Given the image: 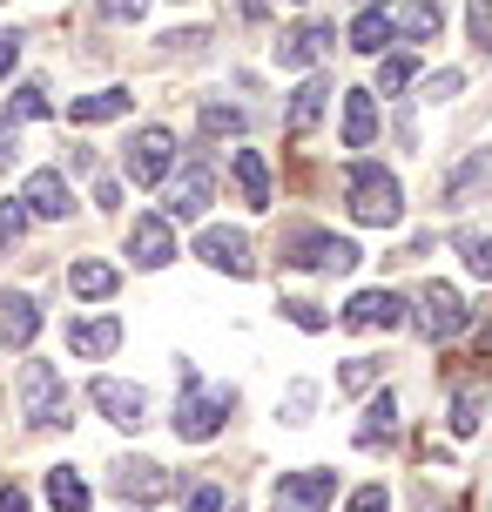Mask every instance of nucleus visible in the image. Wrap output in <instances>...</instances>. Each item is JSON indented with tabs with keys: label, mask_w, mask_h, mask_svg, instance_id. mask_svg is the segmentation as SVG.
I'll list each match as a JSON object with an SVG mask.
<instances>
[{
	"label": "nucleus",
	"mask_w": 492,
	"mask_h": 512,
	"mask_svg": "<svg viewBox=\"0 0 492 512\" xmlns=\"http://www.w3.org/2000/svg\"><path fill=\"white\" fill-rule=\"evenodd\" d=\"M344 196H351V216L371 223V230H391V223L405 216V182L391 176V169H378V162H351Z\"/></svg>",
	"instance_id": "1"
},
{
	"label": "nucleus",
	"mask_w": 492,
	"mask_h": 512,
	"mask_svg": "<svg viewBox=\"0 0 492 512\" xmlns=\"http://www.w3.org/2000/svg\"><path fill=\"white\" fill-rule=\"evenodd\" d=\"M284 263L337 277V270H358V263H364V250L351 243V236H331V230H290V236H284Z\"/></svg>",
	"instance_id": "2"
},
{
	"label": "nucleus",
	"mask_w": 492,
	"mask_h": 512,
	"mask_svg": "<svg viewBox=\"0 0 492 512\" xmlns=\"http://www.w3.org/2000/svg\"><path fill=\"white\" fill-rule=\"evenodd\" d=\"M209 203H216V169L209 162L169 169V182H162V223H196Z\"/></svg>",
	"instance_id": "3"
},
{
	"label": "nucleus",
	"mask_w": 492,
	"mask_h": 512,
	"mask_svg": "<svg viewBox=\"0 0 492 512\" xmlns=\"http://www.w3.org/2000/svg\"><path fill=\"white\" fill-rule=\"evenodd\" d=\"M230 411H236V391H230V384H223V391H203V384H189L169 425H176V438L203 445V438H216V432H223V418H230Z\"/></svg>",
	"instance_id": "4"
},
{
	"label": "nucleus",
	"mask_w": 492,
	"mask_h": 512,
	"mask_svg": "<svg viewBox=\"0 0 492 512\" xmlns=\"http://www.w3.org/2000/svg\"><path fill=\"white\" fill-rule=\"evenodd\" d=\"M21 411L27 425H68V384H61V371L41 358L21 364Z\"/></svg>",
	"instance_id": "5"
},
{
	"label": "nucleus",
	"mask_w": 492,
	"mask_h": 512,
	"mask_svg": "<svg viewBox=\"0 0 492 512\" xmlns=\"http://www.w3.org/2000/svg\"><path fill=\"white\" fill-rule=\"evenodd\" d=\"M418 331L432 337V344H452V337L472 331V304L452 283H425V290H418Z\"/></svg>",
	"instance_id": "6"
},
{
	"label": "nucleus",
	"mask_w": 492,
	"mask_h": 512,
	"mask_svg": "<svg viewBox=\"0 0 492 512\" xmlns=\"http://www.w3.org/2000/svg\"><path fill=\"white\" fill-rule=\"evenodd\" d=\"M337 499V472L324 465H304V472H284L277 492H270V512H324Z\"/></svg>",
	"instance_id": "7"
},
{
	"label": "nucleus",
	"mask_w": 492,
	"mask_h": 512,
	"mask_svg": "<svg viewBox=\"0 0 492 512\" xmlns=\"http://www.w3.org/2000/svg\"><path fill=\"white\" fill-rule=\"evenodd\" d=\"M122 169H129V182H149V189L169 182V169H176V135H169V128H135Z\"/></svg>",
	"instance_id": "8"
},
{
	"label": "nucleus",
	"mask_w": 492,
	"mask_h": 512,
	"mask_svg": "<svg viewBox=\"0 0 492 512\" xmlns=\"http://www.w3.org/2000/svg\"><path fill=\"white\" fill-rule=\"evenodd\" d=\"M115 492L135 499V506H162V499L182 492V472H162L156 459H122L115 465Z\"/></svg>",
	"instance_id": "9"
},
{
	"label": "nucleus",
	"mask_w": 492,
	"mask_h": 512,
	"mask_svg": "<svg viewBox=\"0 0 492 512\" xmlns=\"http://www.w3.org/2000/svg\"><path fill=\"white\" fill-rule=\"evenodd\" d=\"M405 317H412V310H405L398 290H358L351 304L337 310V324H344V331H398Z\"/></svg>",
	"instance_id": "10"
},
{
	"label": "nucleus",
	"mask_w": 492,
	"mask_h": 512,
	"mask_svg": "<svg viewBox=\"0 0 492 512\" xmlns=\"http://www.w3.org/2000/svg\"><path fill=\"white\" fill-rule=\"evenodd\" d=\"M88 398H95V411H102L108 425H122V432H142V425H149V398H142V384L95 378V384H88Z\"/></svg>",
	"instance_id": "11"
},
{
	"label": "nucleus",
	"mask_w": 492,
	"mask_h": 512,
	"mask_svg": "<svg viewBox=\"0 0 492 512\" xmlns=\"http://www.w3.org/2000/svg\"><path fill=\"white\" fill-rule=\"evenodd\" d=\"M196 256H203L209 270H223V277H250V270H257V256H250V236H243V230H203V236H196Z\"/></svg>",
	"instance_id": "12"
},
{
	"label": "nucleus",
	"mask_w": 492,
	"mask_h": 512,
	"mask_svg": "<svg viewBox=\"0 0 492 512\" xmlns=\"http://www.w3.org/2000/svg\"><path fill=\"white\" fill-rule=\"evenodd\" d=\"M129 263H135V270H162V263H176V223H162V216L129 223Z\"/></svg>",
	"instance_id": "13"
},
{
	"label": "nucleus",
	"mask_w": 492,
	"mask_h": 512,
	"mask_svg": "<svg viewBox=\"0 0 492 512\" xmlns=\"http://www.w3.org/2000/svg\"><path fill=\"white\" fill-rule=\"evenodd\" d=\"M68 351L88 364H102L122 351V317H68Z\"/></svg>",
	"instance_id": "14"
},
{
	"label": "nucleus",
	"mask_w": 492,
	"mask_h": 512,
	"mask_svg": "<svg viewBox=\"0 0 492 512\" xmlns=\"http://www.w3.org/2000/svg\"><path fill=\"white\" fill-rule=\"evenodd\" d=\"M34 337H41V304H34L27 290H7V297H0V344H7V351H27Z\"/></svg>",
	"instance_id": "15"
},
{
	"label": "nucleus",
	"mask_w": 492,
	"mask_h": 512,
	"mask_svg": "<svg viewBox=\"0 0 492 512\" xmlns=\"http://www.w3.org/2000/svg\"><path fill=\"white\" fill-rule=\"evenodd\" d=\"M21 203H27V216H68V209H75V189H68L61 169H34L27 189H21Z\"/></svg>",
	"instance_id": "16"
},
{
	"label": "nucleus",
	"mask_w": 492,
	"mask_h": 512,
	"mask_svg": "<svg viewBox=\"0 0 492 512\" xmlns=\"http://www.w3.org/2000/svg\"><path fill=\"white\" fill-rule=\"evenodd\" d=\"M68 290H75L81 304H102V297L122 290V270L102 263V256H81V263H68Z\"/></svg>",
	"instance_id": "17"
},
{
	"label": "nucleus",
	"mask_w": 492,
	"mask_h": 512,
	"mask_svg": "<svg viewBox=\"0 0 492 512\" xmlns=\"http://www.w3.org/2000/svg\"><path fill=\"white\" fill-rule=\"evenodd\" d=\"M486 182H492V149H472L466 162H459V169L445 176V189H439V196H445V209H466L472 196L486 189Z\"/></svg>",
	"instance_id": "18"
},
{
	"label": "nucleus",
	"mask_w": 492,
	"mask_h": 512,
	"mask_svg": "<svg viewBox=\"0 0 492 512\" xmlns=\"http://www.w3.org/2000/svg\"><path fill=\"white\" fill-rule=\"evenodd\" d=\"M331 27L324 21H304L297 27V34H284V41H277V61H284V68H311V61H324V54H331Z\"/></svg>",
	"instance_id": "19"
},
{
	"label": "nucleus",
	"mask_w": 492,
	"mask_h": 512,
	"mask_svg": "<svg viewBox=\"0 0 492 512\" xmlns=\"http://www.w3.org/2000/svg\"><path fill=\"white\" fill-rule=\"evenodd\" d=\"M439 27H445L439 0H398V7H391V34H398V41H432Z\"/></svg>",
	"instance_id": "20"
},
{
	"label": "nucleus",
	"mask_w": 492,
	"mask_h": 512,
	"mask_svg": "<svg viewBox=\"0 0 492 512\" xmlns=\"http://www.w3.org/2000/svg\"><path fill=\"white\" fill-rule=\"evenodd\" d=\"M371 142H378V102L364 88H351L344 95V149H371Z\"/></svg>",
	"instance_id": "21"
},
{
	"label": "nucleus",
	"mask_w": 492,
	"mask_h": 512,
	"mask_svg": "<svg viewBox=\"0 0 492 512\" xmlns=\"http://www.w3.org/2000/svg\"><path fill=\"white\" fill-rule=\"evenodd\" d=\"M230 176H236V189H243V203H250V209H270V169H263L257 149H236L230 155Z\"/></svg>",
	"instance_id": "22"
},
{
	"label": "nucleus",
	"mask_w": 492,
	"mask_h": 512,
	"mask_svg": "<svg viewBox=\"0 0 492 512\" xmlns=\"http://www.w3.org/2000/svg\"><path fill=\"white\" fill-rule=\"evenodd\" d=\"M129 88H102V95H75V102H68V122H115V115H129Z\"/></svg>",
	"instance_id": "23"
},
{
	"label": "nucleus",
	"mask_w": 492,
	"mask_h": 512,
	"mask_svg": "<svg viewBox=\"0 0 492 512\" xmlns=\"http://www.w3.org/2000/svg\"><path fill=\"white\" fill-rule=\"evenodd\" d=\"M324 95H331V81H324V75H311L297 95H290V115H284L290 135H311V128H317V115H324Z\"/></svg>",
	"instance_id": "24"
},
{
	"label": "nucleus",
	"mask_w": 492,
	"mask_h": 512,
	"mask_svg": "<svg viewBox=\"0 0 492 512\" xmlns=\"http://www.w3.org/2000/svg\"><path fill=\"white\" fill-rule=\"evenodd\" d=\"M344 41H351L358 54H385V41H391V7H364Z\"/></svg>",
	"instance_id": "25"
},
{
	"label": "nucleus",
	"mask_w": 492,
	"mask_h": 512,
	"mask_svg": "<svg viewBox=\"0 0 492 512\" xmlns=\"http://www.w3.org/2000/svg\"><path fill=\"white\" fill-rule=\"evenodd\" d=\"M48 506H54V512H88L95 499H88V486H81L68 465H54V472H48Z\"/></svg>",
	"instance_id": "26"
},
{
	"label": "nucleus",
	"mask_w": 492,
	"mask_h": 512,
	"mask_svg": "<svg viewBox=\"0 0 492 512\" xmlns=\"http://www.w3.org/2000/svg\"><path fill=\"white\" fill-rule=\"evenodd\" d=\"M48 115H54L48 88H41V81H27V88L7 95V115H0V122H48Z\"/></svg>",
	"instance_id": "27"
},
{
	"label": "nucleus",
	"mask_w": 492,
	"mask_h": 512,
	"mask_svg": "<svg viewBox=\"0 0 492 512\" xmlns=\"http://www.w3.org/2000/svg\"><path fill=\"white\" fill-rule=\"evenodd\" d=\"M391 425H398V398H391V391H378V398H371V411H364V432H358V445L364 452H371V445H385V432Z\"/></svg>",
	"instance_id": "28"
},
{
	"label": "nucleus",
	"mask_w": 492,
	"mask_h": 512,
	"mask_svg": "<svg viewBox=\"0 0 492 512\" xmlns=\"http://www.w3.org/2000/svg\"><path fill=\"white\" fill-rule=\"evenodd\" d=\"M452 250H459V256L472 263V277H486V283H492V236H479V230H459V236H452Z\"/></svg>",
	"instance_id": "29"
},
{
	"label": "nucleus",
	"mask_w": 492,
	"mask_h": 512,
	"mask_svg": "<svg viewBox=\"0 0 492 512\" xmlns=\"http://www.w3.org/2000/svg\"><path fill=\"white\" fill-rule=\"evenodd\" d=\"M378 378H385V364H378V358H351L344 371H337V391H351V398H358V391H371Z\"/></svg>",
	"instance_id": "30"
},
{
	"label": "nucleus",
	"mask_w": 492,
	"mask_h": 512,
	"mask_svg": "<svg viewBox=\"0 0 492 512\" xmlns=\"http://www.w3.org/2000/svg\"><path fill=\"white\" fill-rule=\"evenodd\" d=\"M412 81H418L412 54H385V61H378V88H385V95H398V88H412Z\"/></svg>",
	"instance_id": "31"
},
{
	"label": "nucleus",
	"mask_w": 492,
	"mask_h": 512,
	"mask_svg": "<svg viewBox=\"0 0 492 512\" xmlns=\"http://www.w3.org/2000/svg\"><path fill=\"white\" fill-rule=\"evenodd\" d=\"M479 418H486V398H479V391H459V398H452V432L472 438V432H479Z\"/></svg>",
	"instance_id": "32"
},
{
	"label": "nucleus",
	"mask_w": 492,
	"mask_h": 512,
	"mask_svg": "<svg viewBox=\"0 0 492 512\" xmlns=\"http://www.w3.org/2000/svg\"><path fill=\"white\" fill-rule=\"evenodd\" d=\"M284 317L297 324V331H331V317H324V304H311V297H284Z\"/></svg>",
	"instance_id": "33"
},
{
	"label": "nucleus",
	"mask_w": 492,
	"mask_h": 512,
	"mask_svg": "<svg viewBox=\"0 0 492 512\" xmlns=\"http://www.w3.org/2000/svg\"><path fill=\"white\" fill-rule=\"evenodd\" d=\"M203 135H243V108L209 102V108H203Z\"/></svg>",
	"instance_id": "34"
},
{
	"label": "nucleus",
	"mask_w": 492,
	"mask_h": 512,
	"mask_svg": "<svg viewBox=\"0 0 492 512\" xmlns=\"http://www.w3.org/2000/svg\"><path fill=\"white\" fill-rule=\"evenodd\" d=\"M311 405H317V384H290V391H284V425H304Z\"/></svg>",
	"instance_id": "35"
},
{
	"label": "nucleus",
	"mask_w": 492,
	"mask_h": 512,
	"mask_svg": "<svg viewBox=\"0 0 492 512\" xmlns=\"http://www.w3.org/2000/svg\"><path fill=\"white\" fill-rule=\"evenodd\" d=\"M27 236V203H0V250H14Z\"/></svg>",
	"instance_id": "36"
},
{
	"label": "nucleus",
	"mask_w": 492,
	"mask_h": 512,
	"mask_svg": "<svg viewBox=\"0 0 492 512\" xmlns=\"http://www.w3.org/2000/svg\"><path fill=\"white\" fill-rule=\"evenodd\" d=\"M459 88H466V75H459V68H445V75H425V102H452Z\"/></svg>",
	"instance_id": "37"
},
{
	"label": "nucleus",
	"mask_w": 492,
	"mask_h": 512,
	"mask_svg": "<svg viewBox=\"0 0 492 512\" xmlns=\"http://www.w3.org/2000/svg\"><path fill=\"white\" fill-rule=\"evenodd\" d=\"M344 512H391V492H385V486H358Z\"/></svg>",
	"instance_id": "38"
},
{
	"label": "nucleus",
	"mask_w": 492,
	"mask_h": 512,
	"mask_svg": "<svg viewBox=\"0 0 492 512\" xmlns=\"http://www.w3.org/2000/svg\"><path fill=\"white\" fill-rule=\"evenodd\" d=\"M472 41L492 48V0H472Z\"/></svg>",
	"instance_id": "39"
},
{
	"label": "nucleus",
	"mask_w": 492,
	"mask_h": 512,
	"mask_svg": "<svg viewBox=\"0 0 492 512\" xmlns=\"http://www.w3.org/2000/svg\"><path fill=\"white\" fill-rule=\"evenodd\" d=\"M14 61H21V34H14V27H0V81L14 75Z\"/></svg>",
	"instance_id": "40"
},
{
	"label": "nucleus",
	"mask_w": 492,
	"mask_h": 512,
	"mask_svg": "<svg viewBox=\"0 0 492 512\" xmlns=\"http://www.w3.org/2000/svg\"><path fill=\"white\" fill-rule=\"evenodd\" d=\"M95 7H102V21H135L149 0H95Z\"/></svg>",
	"instance_id": "41"
},
{
	"label": "nucleus",
	"mask_w": 492,
	"mask_h": 512,
	"mask_svg": "<svg viewBox=\"0 0 492 512\" xmlns=\"http://www.w3.org/2000/svg\"><path fill=\"white\" fill-rule=\"evenodd\" d=\"M189 512H223V486H196L189 492Z\"/></svg>",
	"instance_id": "42"
},
{
	"label": "nucleus",
	"mask_w": 492,
	"mask_h": 512,
	"mask_svg": "<svg viewBox=\"0 0 492 512\" xmlns=\"http://www.w3.org/2000/svg\"><path fill=\"white\" fill-rule=\"evenodd\" d=\"M95 203H102V209H122V182H115V176H95Z\"/></svg>",
	"instance_id": "43"
},
{
	"label": "nucleus",
	"mask_w": 492,
	"mask_h": 512,
	"mask_svg": "<svg viewBox=\"0 0 492 512\" xmlns=\"http://www.w3.org/2000/svg\"><path fill=\"white\" fill-rule=\"evenodd\" d=\"M0 512H34V499H27V486H0Z\"/></svg>",
	"instance_id": "44"
},
{
	"label": "nucleus",
	"mask_w": 492,
	"mask_h": 512,
	"mask_svg": "<svg viewBox=\"0 0 492 512\" xmlns=\"http://www.w3.org/2000/svg\"><path fill=\"white\" fill-rule=\"evenodd\" d=\"M0 169H14V122H0Z\"/></svg>",
	"instance_id": "45"
}]
</instances>
